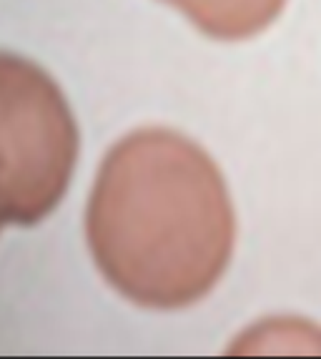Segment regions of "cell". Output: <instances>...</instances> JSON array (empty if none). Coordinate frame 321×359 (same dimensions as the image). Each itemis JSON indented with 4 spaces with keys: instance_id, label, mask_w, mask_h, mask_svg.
Instances as JSON below:
<instances>
[{
    "instance_id": "obj_3",
    "label": "cell",
    "mask_w": 321,
    "mask_h": 359,
    "mask_svg": "<svg viewBox=\"0 0 321 359\" xmlns=\"http://www.w3.org/2000/svg\"><path fill=\"white\" fill-rule=\"evenodd\" d=\"M181 11L206 36L246 41L279 18L286 0H163Z\"/></svg>"
},
{
    "instance_id": "obj_1",
    "label": "cell",
    "mask_w": 321,
    "mask_h": 359,
    "mask_svg": "<svg viewBox=\"0 0 321 359\" xmlns=\"http://www.w3.org/2000/svg\"><path fill=\"white\" fill-rule=\"evenodd\" d=\"M86 233L106 282L146 309L201 302L226 271L236 216L211 156L168 128H141L103 158Z\"/></svg>"
},
{
    "instance_id": "obj_2",
    "label": "cell",
    "mask_w": 321,
    "mask_h": 359,
    "mask_svg": "<svg viewBox=\"0 0 321 359\" xmlns=\"http://www.w3.org/2000/svg\"><path fill=\"white\" fill-rule=\"evenodd\" d=\"M78 128L46 71L0 50V229L33 226L66 196Z\"/></svg>"
}]
</instances>
